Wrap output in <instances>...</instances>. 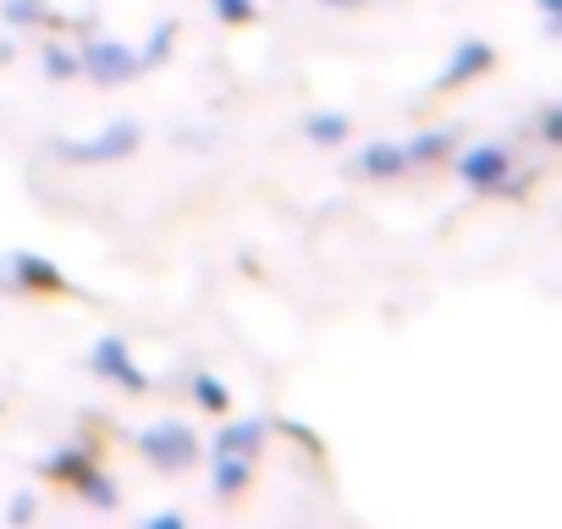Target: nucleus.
Returning a JSON list of instances; mask_svg holds the SVG:
<instances>
[{"label":"nucleus","instance_id":"f257e3e1","mask_svg":"<svg viewBox=\"0 0 562 529\" xmlns=\"http://www.w3.org/2000/svg\"><path fill=\"white\" fill-rule=\"evenodd\" d=\"M133 447H138V458H144L155 474H188V469L204 458V436H199L193 425H182V419H155V425H144V430L133 436Z\"/></svg>","mask_w":562,"mask_h":529},{"label":"nucleus","instance_id":"a211bd4d","mask_svg":"<svg viewBox=\"0 0 562 529\" xmlns=\"http://www.w3.org/2000/svg\"><path fill=\"white\" fill-rule=\"evenodd\" d=\"M171 45H177V23H155L149 40H144V50H138V61H144V67H160V61L171 56Z\"/></svg>","mask_w":562,"mask_h":529},{"label":"nucleus","instance_id":"f8f14e48","mask_svg":"<svg viewBox=\"0 0 562 529\" xmlns=\"http://www.w3.org/2000/svg\"><path fill=\"white\" fill-rule=\"evenodd\" d=\"M304 138L321 144V149H337V144L353 138V116L348 111H310L304 116Z\"/></svg>","mask_w":562,"mask_h":529},{"label":"nucleus","instance_id":"423d86ee","mask_svg":"<svg viewBox=\"0 0 562 529\" xmlns=\"http://www.w3.org/2000/svg\"><path fill=\"white\" fill-rule=\"evenodd\" d=\"M458 177H463V188H474V193H507L513 149H507V144H469V149H458Z\"/></svg>","mask_w":562,"mask_h":529},{"label":"nucleus","instance_id":"0eeeda50","mask_svg":"<svg viewBox=\"0 0 562 529\" xmlns=\"http://www.w3.org/2000/svg\"><path fill=\"white\" fill-rule=\"evenodd\" d=\"M496 67V50L485 45V40H463L452 56H447V67L436 72V94H452V89H463V83H474V78H485Z\"/></svg>","mask_w":562,"mask_h":529},{"label":"nucleus","instance_id":"ddd939ff","mask_svg":"<svg viewBox=\"0 0 562 529\" xmlns=\"http://www.w3.org/2000/svg\"><path fill=\"white\" fill-rule=\"evenodd\" d=\"M447 155H458V127H425L408 138V160L414 166H441Z\"/></svg>","mask_w":562,"mask_h":529},{"label":"nucleus","instance_id":"4be33fe9","mask_svg":"<svg viewBox=\"0 0 562 529\" xmlns=\"http://www.w3.org/2000/svg\"><path fill=\"white\" fill-rule=\"evenodd\" d=\"M540 138H546V144H562V105L540 116Z\"/></svg>","mask_w":562,"mask_h":529},{"label":"nucleus","instance_id":"9d476101","mask_svg":"<svg viewBox=\"0 0 562 529\" xmlns=\"http://www.w3.org/2000/svg\"><path fill=\"white\" fill-rule=\"evenodd\" d=\"M94 463H100V447H94V441H61L56 452L40 458V474L56 480V485H72V480H78L83 469H94Z\"/></svg>","mask_w":562,"mask_h":529},{"label":"nucleus","instance_id":"f3484780","mask_svg":"<svg viewBox=\"0 0 562 529\" xmlns=\"http://www.w3.org/2000/svg\"><path fill=\"white\" fill-rule=\"evenodd\" d=\"M0 23L7 29H40V23H50V0H0Z\"/></svg>","mask_w":562,"mask_h":529},{"label":"nucleus","instance_id":"1a4fd4ad","mask_svg":"<svg viewBox=\"0 0 562 529\" xmlns=\"http://www.w3.org/2000/svg\"><path fill=\"white\" fill-rule=\"evenodd\" d=\"M270 441L265 419H221V430L204 441V452H232V458H259Z\"/></svg>","mask_w":562,"mask_h":529},{"label":"nucleus","instance_id":"6e6552de","mask_svg":"<svg viewBox=\"0 0 562 529\" xmlns=\"http://www.w3.org/2000/svg\"><path fill=\"white\" fill-rule=\"evenodd\" d=\"M403 171H414V160H408V144H397V138H375L353 155V177H364V182H392Z\"/></svg>","mask_w":562,"mask_h":529},{"label":"nucleus","instance_id":"dca6fc26","mask_svg":"<svg viewBox=\"0 0 562 529\" xmlns=\"http://www.w3.org/2000/svg\"><path fill=\"white\" fill-rule=\"evenodd\" d=\"M188 397H193L204 414H226V408H232V386H226L221 375H210V370H199V375L188 381Z\"/></svg>","mask_w":562,"mask_h":529},{"label":"nucleus","instance_id":"9b49d317","mask_svg":"<svg viewBox=\"0 0 562 529\" xmlns=\"http://www.w3.org/2000/svg\"><path fill=\"white\" fill-rule=\"evenodd\" d=\"M254 485V458H232V452H210V491L215 496H243Z\"/></svg>","mask_w":562,"mask_h":529},{"label":"nucleus","instance_id":"20e7f679","mask_svg":"<svg viewBox=\"0 0 562 529\" xmlns=\"http://www.w3.org/2000/svg\"><path fill=\"white\" fill-rule=\"evenodd\" d=\"M0 288H7V293H45V299L72 293L61 264L50 254H34V248H7V254H0Z\"/></svg>","mask_w":562,"mask_h":529},{"label":"nucleus","instance_id":"b1692460","mask_svg":"<svg viewBox=\"0 0 562 529\" xmlns=\"http://www.w3.org/2000/svg\"><path fill=\"white\" fill-rule=\"evenodd\" d=\"M321 7H331V12H348V7H359V0H321Z\"/></svg>","mask_w":562,"mask_h":529},{"label":"nucleus","instance_id":"6ab92c4d","mask_svg":"<svg viewBox=\"0 0 562 529\" xmlns=\"http://www.w3.org/2000/svg\"><path fill=\"white\" fill-rule=\"evenodd\" d=\"M210 12H215V23L243 29V23H254V18H259V0H210Z\"/></svg>","mask_w":562,"mask_h":529},{"label":"nucleus","instance_id":"412c9836","mask_svg":"<svg viewBox=\"0 0 562 529\" xmlns=\"http://www.w3.org/2000/svg\"><path fill=\"white\" fill-rule=\"evenodd\" d=\"M276 430H281V436H293V441L310 447V452H326V447H321V430H310V425H299V419H276Z\"/></svg>","mask_w":562,"mask_h":529},{"label":"nucleus","instance_id":"7ed1b4c3","mask_svg":"<svg viewBox=\"0 0 562 529\" xmlns=\"http://www.w3.org/2000/svg\"><path fill=\"white\" fill-rule=\"evenodd\" d=\"M78 72H83L89 83H100V89H122V83H133V78L144 72V61H138V50H133L127 40L89 34V40L78 45Z\"/></svg>","mask_w":562,"mask_h":529},{"label":"nucleus","instance_id":"f03ea898","mask_svg":"<svg viewBox=\"0 0 562 529\" xmlns=\"http://www.w3.org/2000/svg\"><path fill=\"white\" fill-rule=\"evenodd\" d=\"M138 144H144V127L133 116H122V122H105L89 138H50V155H61L72 166H116V160L138 155Z\"/></svg>","mask_w":562,"mask_h":529},{"label":"nucleus","instance_id":"39448f33","mask_svg":"<svg viewBox=\"0 0 562 529\" xmlns=\"http://www.w3.org/2000/svg\"><path fill=\"white\" fill-rule=\"evenodd\" d=\"M83 364H89L94 381H111V386L127 392V397H144V392H149V375H144V364L133 359V348H127L122 337H100Z\"/></svg>","mask_w":562,"mask_h":529},{"label":"nucleus","instance_id":"5701e85b","mask_svg":"<svg viewBox=\"0 0 562 529\" xmlns=\"http://www.w3.org/2000/svg\"><path fill=\"white\" fill-rule=\"evenodd\" d=\"M182 524H188V513H182V507H166V513H155V518H149V529H182Z\"/></svg>","mask_w":562,"mask_h":529},{"label":"nucleus","instance_id":"aec40b11","mask_svg":"<svg viewBox=\"0 0 562 529\" xmlns=\"http://www.w3.org/2000/svg\"><path fill=\"white\" fill-rule=\"evenodd\" d=\"M34 513H40V496H34V491H18V496L7 502V524H12V529L34 524Z\"/></svg>","mask_w":562,"mask_h":529},{"label":"nucleus","instance_id":"4468645a","mask_svg":"<svg viewBox=\"0 0 562 529\" xmlns=\"http://www.w3.org/2000/svg\"><path fill=\"white\" fill-rule=\"evenodd\" d=\"M72 491H78L94 513H116V507H122V491H116V480H111L100 463H94V469H83V474L72 480Z\"/></svg>","mask_w":562,"mask_h":529},{"label":"nucleus","instance_id":"2eb2a0df","mask_svg":"<svg viewBox=\"0 0 562 529\" xmlns=\"http://www.w3.org/2000/svg\"><path fill=\"white\" fill-rule=\"evenodd\" d=\"M40 72H45L50 83H72V78H78V50L61 45V40H45V45H40Z\"/></svg>","mask_w":562,"mask_h":529}]
</instances>
